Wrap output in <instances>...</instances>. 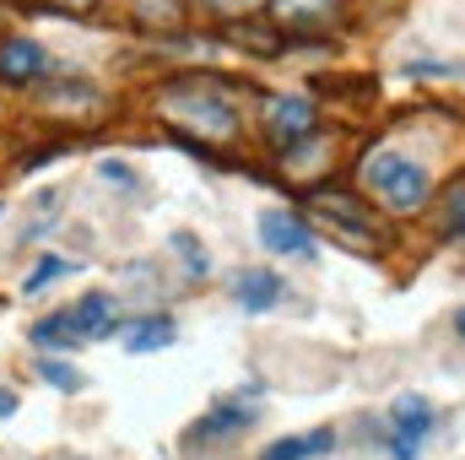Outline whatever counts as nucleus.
<instances>
[{"instance_id": "f257e3e1", "label": "nucleus", "mask_w": 465, "mask_h": 460, "mask_svg": "<svg viewBox=\"0 0 465 460\" xmlns=\"http://www.w3.org/2000/svg\"><path fill=\"white\" fill-rule=\"evenodd\" d=\"M163 109H168L173 125H190V130H201V135H217V141L238 135V115H232V104L212 87V82H201V76L173 82V87L163 93Z\"/></svg>"}, {"instance_id": "f03ea898", "label": "nucleus", "mask_w": 465, "mask_h": 460, "mask_svg": "<svg viewBox=\"0 0 465 460\" xmlns=\"http://www.w3.org/2000/svg\"><path fill=\"white\" fill-rule=\"evenodd\" d=\"M362 179H368V190L390 212H417L428 201V168L411 163V157H401V152H373L368 168H362Z\"/></svg>"}, {"instance_id": "7ed1b4c3", "label": "nucleus", "mask_w": 465, "mask_h": 460, "mask_svg": "<svg viewBox=\"0 0 465 460\" xmlns=\"http://www.w3.org/2000/svg\"><path fill=\"white\" fill-rule=\"evenodd\" d=\"M428 434H433V406L422 395H401L395 417H390V450H395V460H417V445Z\"/></svg>"}, {"instance_id": "20e7f679", "label": "nucleus", "mask_w": 465, "mask_h": 460, "mask_svg": "<svg viewBox=\"0 0 465 460\" xmlns=\"http://www.w3.org/2000/svg\"><path fill=\"white\" fill-rule=\"evenodd\" d=\"M314 212L331 223V233H341L351 249H373L379 223H373V212H362L351 195H320V201H314Z\"/></svg>"}, {"instance_id": "39448f33", "label": "nucleus", "mask_w": 465, "mask_h": 460, "mask_svg": "<svg viewBox=\"0 0 465 460\" xmlns=\"http://www.w3.org/2000/svg\"><path fill=\"white\" fill-rule=\"evenodd\" d=\"M265 109H271V115H265V130H271L276 146H298V141L314 130V119H320L309 98H271Z\"/></svg>"}, {"instance_id": "423d86ee", "label": "nucleus", "mask_w": 465, "mask_h": 460, "mask_svg": "<svg viewBox=\"0 0 465 460\" xmlns=\"http://www.w3.org/2000/svg\"><path fill=\"white\" fill-rule=\"evenodd\" d=\"M49 76V55L33 38H5L0 44V82H44Z\"/></svg>"}, {"instance_id": "0eeeda50", "label": "nucleus", "mask_w": 465, "mask_h": 460, "mask_svg": "<svg viewBox=\"0 0 465 460\" xmlns=\"http://www.w3.org/2000/svg\"><path fill=\"white\" fill-rule=\"evenodd\" d=\"M260 238H265V249H276V255H314V233L303 228L292 212H265V217H260Z\"/></svg>"}, {"instance_id": "6e6552de", "label": "nucleus", "mask_w": 465, "mask_h": 460, "mask_svg": "<svg viewBox=\"0 0 465 460\" xmlns=\"http://www.w3.org/2000/svg\"><path fill=\"white\" fill-rule=\"evenodd\" d=\"M71 315V325H76V336H87V342H98V336H114V293H87L76 309H65Z\"/></svg>"}, {"instance_id": "1a4fd4ad", "label": "nucleus", "mask_w": 465, "mask_h": 460, "mask_svg": "<svg viewBox=\"0 0 465 460\" xmlns=\"http://www.w3.org/2000/svg\"><path fill=\"white\" fill-rule=\"evenodd\" d=\"M271 11H276V22L282 27H331L336 16H341V0H271Z\"/></svg>"}, {"instance_id": "9d476101", "label": "nucleus", "mask_w": 465, "mask_h": 460, "mask_svg": "<svg viewBox=\"0 0 465 460\" xmlns=\"http://www.w3.org/2000/svg\"><path fill=\"white\" fill-rule=\"evenodd\" d=\"M232 298H238V309L260 315V309H271V304L282 298V276H276V271H243L238 287H232Z\"/></svg>"}, {"instance_id": "9b49d317", "label": "nucleus", "mask_w": 465, "mask_h": 460, "mask_svg": "<svg viewBox=\"0 0 465 460\" xmlns=\"http://www.w3.org/2000/svg\"><path fill=\"white\" fill-rule=\"evenodd\" d=\"M249 428V412L243 406H217L212 417H201L190 428V445H212V439H228V434H243Z\"/></svg>"}, {"instance_id": "f8f14e48", "label": "nucleus", "mask_w": 465, "mask_h": 460, "mask_svg": "<svg viewBox=\"0 0 465 460\" xmlns=\"http://www.w3.org/2000/svg\"><path fill=\"white\" fill-rule=\"evenodd\" d=\"M331 445H336L331 428H314V434H298V439H276L260 460H309V455H325Z\"/></svg>"}, {"instance_id": "ddd939ff", "label": "nucleus", "mask_w": 465, "mask_h": 460, "mask_svg": "<svg viewBox=\"0 0 465 460\" xmlns=\"http://www.w3.org/2000/svg\"><path fill=\"white\" fill-rule=\"evenodd\" d=\"M124 5L141 27H179L184 22V0H124Z\"/></svg>"}, {"instance_id": "4468645a", "label": "nucleus", "mask_w": 465, "mask_h": 460, "mask_svg": "<svg viewBox=\"0 0 465 460\" xmlns=\"http://www.w3.org/2000/svg\"><path fill=\"white\" fill-rule=\"evenodd\" d=\"M173 342V320H141L130 336H124V346L130 352H157V346Z\"/></svg>"}, {"instance_id": "2eb2a0df", "label": "nucleus", "mask_w": 465, "mask_h": 460, "mask_svg": "<svg viewBox=\"0 0 465 460\" xmlns=\"http://www.w3.org/2000/svg\"><path fill=\"white\" fill-rule=\"evenodd\" d=\"M33 342H38V346H71V342H76L71 315H49V320H38V325H33Z\"/></svg>"}, {"instance_id": "dca6fc26", "label": "nucleus", "mask_w": 465, "mask_h": 460, "mask_svg": "<svg viewBox=\"0 0 465 460\" xmlns=\"http://www.w3.org/2000/svg\"><path fill=\"white\" fill-rule=\"evenodd\" d=\"M173 255L184 260V271H190V276H206V271H212V255L195 244V233H173Z\"/></svg>"}, {"instance_id": "f3484780", "label": "nucleus", "mask_w": 465, "mask_h": 460, "mask_svg": "<svg viewBox=\"0 0 465 460\" xmlns=\"http://www.w3.org/2000/svg\"><path fill=\"white\" fill-rule=\"evenodd\" d=\"M71 271H76L71 260H38V271L27 276V298H33V293H44V287H49L54 276H71Z\"/></svg>"}, {"instance_id": "a211bd4d", "label": "nucleus", "mask_w": 465, "mask_h": 460, "mask_svg": "<svg viewBox=\"0 0 465 460\" xmlns=\"http://www.w3.org/2000/svg\"><path fill=\"white\" fill-rule=\"evenodd\" d=\"M444 233L450 238H465V185H455L450 201H444Z\"/></svg>"}, {"instance_id": "6ab92c4d", "label": "nucleus", "mask_w": 465, "mask_h": 460, "mask_svg": "<svg viewBox=\"0 0 465 460\" xmlns=\"http://www.w3.org/2000/svg\"><path fill=\"white\" fill-rule=\"evenodd\" d=\"M38 374H44V379H49L54 390H82V374H76L71 363H44Z\"/></svg>"}, {"instance_id": "aec40b11", "label": "nucleus", "mask_w": 465, "mask_h": 460, "mask_svg": "<svg viewBox=\"0 0 465 460\" xmlns=\"http://www.w3.org/2000/svg\"><path fill=\"white\" fill-rule=\"evenodd\" d=\"M98 174H104V179H119V185H130V168H124V163H104Z\"/></svg>"}, {"instance_id": "412c9836", "label": "nucleus", "mask_w": 465, "mask_h": 460, "mask_svg": "<svg viewBox=\"0 0 465 460\" xmlns=\"http://www.w3.org/2000/svg\"><path fill=\"white\" fill-rule=\"evenodd\" d=\"M11 412H16V395H11V390L0 385V417H11Z\"/></svg>"}, {"instance_id": "4be33fe9", "label": "nucleus", "mask_w": 465, "mask_h": 460, "mask_svg": "<svg viewBox=\"0 0 465 460\" xmlns=\"http://www.w3.org/2000/svg\"><path fill=\"white\" fill-rule=\"evenodd\" d=\"M54 5H87V0H54Z\"/></svg>"}, {"instance_id": "5701e85b", "label": "nucleus", "mask_w": 465, "mask_h": 460, "mask_svg": "<svg viewBox=\"0 0 465 460\" xmlns=\"http://www.w3.org/2000/svg\"><path fill=\"white\" fill-rule=\"evenodd\" d=\"M455 325H460V336H465V309H460V320H455Z\"/></svg>"}]
</instances>
